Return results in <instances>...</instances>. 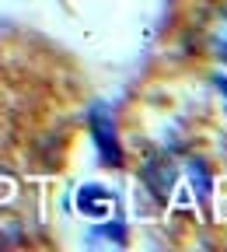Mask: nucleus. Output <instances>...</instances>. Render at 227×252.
I'll return each mask as SVG.
<instances>
[{
  "instance_id": "f257e3e1",
  "label": "nucleus",
  "mask_w": 227,
  "mask_h": 252,
  "mask_svg": "<svg viewBox=\"0 0 227 252\" xmlns=\"http://www.w3.org/2000/svg\"><path fill=\"white\" fill-rule=\"evenodd\" d=\"M143 182L157 203H192L210 193L206 165L189 154H161L143 168Z\"/></svg>"
},
{
  "instance_id": "f03ea898",
  "label": "nucleus",
  "mask_w": 227,
  "mask_h": 252,
  "mask_svg": "<svg viewBox=\"0 0 227 252\" xmlns=\"http://www.w3.org/2000/svg\"><path fill=\"white\" fill-rule=\"evenodd\" d=\"M91 130H94V140H98V154L102 161L119 168L122 165V151H119V140H115V130H112V119L105 116V109H94L91 116Z\"/></svg>"
},
{
  "instance_id": "7ed1b4c3",
  "label": "nucleus",
  "mask_w": 227,
  "mask_h": 252,
  "mask_svg": "<svg viewBox=\"0 0 227 252\" xmlns=\"http://www.w3.org/2000/svg\"><path fill=\"white\" fill-rule=\"evenodd\" d=\"M213 42H217V49H220V53L227 56V18H224V25H220V28L213 32Z\"/></svg>"
}]
</instances>
